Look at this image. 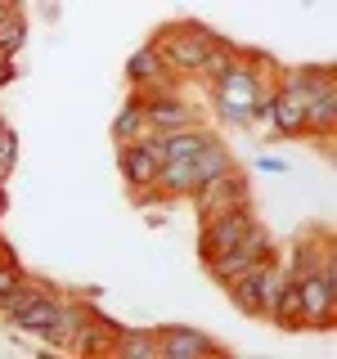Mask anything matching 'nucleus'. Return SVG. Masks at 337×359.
I'll use <instances>...</instances> for the list:
<instances>
[{
    "label": "nucleus",
    "instance_id": "nucleus-1",
    "mask_svg": "<svg viewBox=\"0 0 337 359\" xmlns=\"http://www.w3.org/2000/svg\"><path fill=\"white\" fill-rule=\"evenodd\" d=\"M0 314H5L18 332H37L45 346L67 351V337H72L77 323L86 319V306H72V301H63V297H54V292L27 283V287H18L14 297L0 301Z\"/></svg>",
    "mask_w": 337,
    "mask_h": 359
},
{
    "label": "nucleus",
    "instance_id": "nucleus-2",
    "mask_svg": "<svg viewBox=\"0 0 337 359\" xmlns=\"http://www.w3.org/2000/svg\"><path fill=\"white\" fill-rule=\"evenodd\" d=\"M265 95H270V86H265V76L256 72L252 63H247V54L220 76V81H211V99H216L220 117H225V121H234V126L261 121V112H265Z\"/></svg>",
    "mask_w": 337,
    "mask_h": 359
},
{
    "label": "nucleus",
    "instance_id": "nucleus-3",
    "mask_svg": "<svg viewBox=\"0 0 337 359\" xmlns=\"http://www.w3.org/2000/svg\"><path fill=\"white\" fill-rule=\"evenodd\" d=\"M211 41H216V32L202 27V22H194V18L162 22V27L153 32V45L162 50V59H166V67H171L176 76H198L202 54H207Z\"/></svg>",
    "mask_w": 337,
    "mask_h": 359
},
{
    "label": "nucleus",
    "instance_id": "nucleus-4",
    "mask_svg": "<svg viewBox=\"0 0 337 359\" xmlns=\"http://www.w3.org/2000/svg\"><path fill=\"white\" fill-rule=\"evenodd\" d=\"M297 301H301V328H333L337 319V261L333 247L324 252L319 269L297 278Z\"/></svg>",
    "mask_w": 337,
    "mask_h": 359
},
{
    "label": "nucleus",
    "instance_id": "nucleus-5",
    "mask_svg": "<svg viewBox=\"0 0 337 359\" xmlns=\"http://www.w3.org/2000/svg\"><path fill=\"white\" fill-rule=\"evenodd\" d=\"M225 287H230V301L247 319H270V310H275V301H279V287H284V269L275 261H261Z\"/></svg>",
    "mask_w": 337,
    "mask_h": 359
},
{
    "label": "nucleus",
    "instance_id": "nucleus-6",
    "mask_svg": "<svg viewBox=\"0 0 337 359\" xmlns=\"http://www.w3.org/2000/svg\"><path fill=\"white\" fill-rule=\"evenodd\" d=\"M252 202H243V207H225V211H211L207 220H202V233H198V256L202 265L216 261V256L234 252V247L243 243V233L252 229Z\"/></svg>",
    "mask_w": 337,
    "mask_h": 359
},
{
    "label": "nucleus",
    "instance_id": "nucleus-7",
    "mask_svg": "<svg viewBox=\"0 0 337 359\" xmlns=\"http://www.w3.org/2000/svg\"><path fill=\"white\" fill-rule=\"evenodd\" d=\"M144 104V121H149V130H185V126H198V108L189 104V99L176 95V81L166 86H149V90H135Z\"/></svg>",
    "mask_w": 337,
    "mask_h": 359
},
{
    "label": "nucleus",
    "instance_id": "nucleus-8",
    "mask_svg": "<svg viewBox=\"0 0 337 359\" xmlns=\"http://www.w3.org/2000/svg\"><path fill=\"white\" fill-rule=\"evenodd\" d=\"M117 171H121L131 194H157L162 157L149 149V140H131V144H117Z\"/></svg>",
    "mask_w": 337,
    "mask_h": 359
},
{
    "label": "nucleus",
    "instance_id": "nucleus-9",
    "mask_svg": "<svg viewBox=\"0 0 337 359\" xmlns=\"http://www.w3.org/2000/svg\"><path fill=\"white\" fill-rule=\"evenodd\" d=\"M157 341H162V359H207V355H230L216 337H207L202 328H189V323H162L153 328Z\"/></svg>",
    "mask_w": 337,
    "mask_h": 359
},
{
    "label": "nucleus",
    "instance_id": "nucleus-10",
    "mask_svg": "<svg viewBox=\"0 0 337 359\" xmlns=\"http://www.w3.org/2000/svg\"><path fill=\"white\" fill-rule=\"evenodd\" d=\"M194 202H198V216L207 220L211 211H225V207H243V202H252V189H247V180H243L239 166H230L225 175L207 180V184L194 194Z\"/></svg>",
    "mask_w": 337,
    "mask_h": 359
},
{
    "label": "nucleus",
    "instance_id": "nucleus-11",
    "mask_svg": "<svg viewBox=\"0 0 337 359\" xmlns=\"http://www.w3.org/2000/svg\"><path fill=\"white\" fill-rule=\"evenodd\" d=\"M261 121H270V130L284 135V140H301L306 135V104H301L297 95H288V90H270L265 95V112Z\"/></svg>",
    "mask_w": 337,
    "mask_h": 359
},
{
    "label": "nucleus",
    "instance_id": "nucleus-12",
    "mask_svg": "<svg viewBox=\"0 0 337 359\" xmlns=\"http://www.w3.org/2000/svg\"><path fill=\"white\" fill-rule=\"evenodd\" d=\"M126 81H131V90H149V86H166V81H171V67H166L162 50H157L153 41L140 45V50L126 59Z\"/></svg>",
    "mask_w": 337,
    "mask_h": 359
},
{
    "label": "nucleus",
    "instance_id": "nucleus-13",
    "mask_svg": "<svg viewBox=\"0 0 337 359\" xmlns=\"http://www.w3.org/2000/svg\"><path fill=\"white\" fill-rule=\"evenodd\" d=\"M112 355H126V359H162V341H157L153 328H121V323H117Z\"/></svg>",
    "mask_w": 337,
    "mask_h": 359
},
{
    "label": "nucleus",
    "instance_id": "nucleus-14",
    "mask_svg": "<svg viewBox=\"0 0 337 359\" xmlns=\"http://www.w3.org/2000/svg\"><path fill=\"white\" fill-rule=\"evenodd\" d=\"M337 126V81H329L319 90V95L306 104V135H319V140H329Z\"/></svg>",
    "mask_w": 337,
    "mask_h": 359
},
{
    "label": "nucleus",
    "instance_id": "nucleus-15",
    "mask_svg": "<svg viewBox=\"0 0 337 359\" xmlns=\"http://www.w3.org/2000/svg\"><path fill=\"white\" fill-rule=\"evenodd\" d=\"M243 59V50H239V45H230V41H225V36H216V41H211L207 45V54H202V67H198V81H220V76L225 72H230V67L234 63H239Z\"/></svg>",
    "mask_w": 337,
    "mask_h": 359
},
{
    "label": "nucleus",
    "instance_id": "nucleus-16",
    "mask_svg": "<svg viewBox=\"0 0 337 359\" xmlns=\"http://www.w3.org/2000/svg\"><path fill=\"white\" fill-rule=\"evenodd\" d=\"M144 130H149V121H144V104H140V95H131V104L112 117V144H131V140H140Z\"/></svg>",
    "mask_w": 337,
    "mask_h": 359
},
{
    "label": "nucleus",
    "instance_id": "nucleus-17",
    "mask_svg": "<svg viewBox=\"0 0 337 359\" xmlns=\"http://www.w3.org/2000/svg\"><path fill=\"white\" fill-rule=\"evenodd\" d=\"M22 45H27V22H22V14H14V18L0 22V54H9V59H14Z\"/></svg>",
    "mask_w": 337,
    "mask_h": 359
},
{
    "label": "nucleus",
    "instance_id": "nucleus-18",
    "mask_svg": "<svg viewBox=\"0 0 337 359\" xmlns=\"http://www.w3.org/2000/svg\"><path fill=\"white\" fill-rule=\"evenodd\" d=\"M32 278H27V269H22L14 256H0V301L5 297H14L18 287H27Z\"/></svg>",
    "mask_w": 337,
    "mask_h": 359
},
{
    "label": "nucleus",
    "instance_id": "nucleus-19",
    "mask_svg": "<svg viewBox=\"0 0 337 359\" xmlns=\"http://www.w3.org/2000/svg\"><path fill=\"white\" fill-rule=\"evenodd\" d=\"M14 162H18V140L9 126H0V180L14 171Z\"/></svg>",
    "mask_w": 337,
    "mask_h": 359
},
{
    "label": "nucleus",
    "instance_id": "nucleus-20",
    "mask_svg": "<svg viewBox=\"0 0 337 359\" xmlns=\"http://www.w3.org/2000/svg\"><path fill=\"white\" fill-rule=\"evenodd\" d=\"M256 171H265V175H279V171H288V162H284V157H256Z\"/></svg>",
    "mask_w": 337,
    "mask_h": 359
},
{
    "label": "nucleus",
    "instance_id": "nucleus-21",
    "mask_svg": "<svg viewBox=\"0 0 337 359\" xmlns=\"http://www.w3.org/2000/svg\"><path fill=\"white\" fill-rule=\"evenodd\" d=\"M9 81H14V59L0 54V86H9Z\"/></svg>",
    "mask_w": 337,
    "mask_h": 359
},
{
    "label": "nucleus",
    "instance_id": "nucleus-22",
    "mask_svg": "<svg viewBox=\"0 0 337 359\" xmlns=\"http://www.w3.org/2000/svg\"><path fill=\"white\" fill-rule=\"evenodd\" d=\"M18 14V5H14V0H0V22H5V18H14Z\"/></svg>",
    "mask_w": 337,
    "mask_h": 359
},
{
    "label": "nucleus",
    "instance_id": "nucleus-23",
    "mask_svg": "<svg viewBox=\"0 0 337 359\" xmlns=\"http://www.w3.org/2000/svg\"><path fill=\"white\" fill-rule=\"evenodd\" d=\"M0 256H9V247H5V238H0Z\"/></svg>",
    "mask_w": 337,
    "mask_h": 359
}]
</instances>
